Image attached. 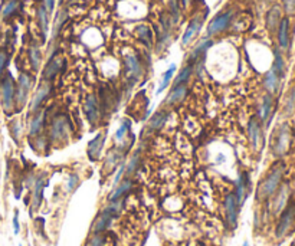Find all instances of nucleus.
Segmentation results:
<instances>
[{
	"label": "nucleus",
	"mask_w": 295,
	"mask_h": 246,
	"mask_svg": "<svg viewBox=\"0 0 295 246\" xmlns=\"http://www.w3.org/2000/svg\"><path fill=\"white\" fill-rule=\"evenodd\" d=\"M284 173H285L284 163H276L268 172V174L259 181V184L256 187V199L259 201L268 200V199H271V197L275 195V192L281 186Z\"/></svg>",
	"instance_id": "f257e3e1"
},
{
	"label": "nucleus",
	"mask_w": 295,
	"mask_h": 246,
	"mask_svg": "<svg viewBox=\"0 0 295 246\" xmlns=\"http://www.w3.org/2000/svg\"><path fill=\"white\" fill-rule=\"evenodd\" d=\"M72 134V124L65 114H58L53 117L48 130L49 143L55 146H64L69 141Z\"/></svg>",
	"instance_id": "f03ea898"
},
{
	"label": "nucleus",
	"mask_w": 295,
	"mask_h": 246,
	"mask_svg": "<svg viewBox=\"0 0 295 246\" xmlns=\"http://www.w3.org/2000/svg\"><path fill=\"white\" fill-rule=\"evenodd\" d=\"M293 143V133L288 124H282L278 127V130L272 134V141H271V150L275 157H282L284 154L288 153Z\"/></svg>",
	"instance_id": "7ed1b4c3"
},
{
	"label": "nucleus",
	"mask_w": 295,
	"mask_h": 246,
	"mask_svg": "<svg viewBox=\"0 0 295 246\" xmlns=\"http://www.w3.org/2000/svg\"><path fill=\"white\" fill-rule=\"evenodd\" d=\"M15 95H16V85H15L13 76L10 74H6L0 81V104L6 114L16 111Z\"/></svg>",
	"instance_id": "20e7f679"
},
{
	"label": "nucleus",
	"mask_w": 295,
	"mask_h": 246,
	"mask_svg": "<svg viewBox=\"0 0 295 246\" xmlns=\"http://www.w3.org/2000/svg\"><path fill=\"white\" fill-rule=\"evenodd\" d=\"M295 226V203L287 204V207L281 212L279 222L276 224L275 233L276 238H284L287 236Z\"/></svg>",
	"instance_id": "39448f33"
},
{
	"label": "nucleus",
	"mask_w": 295,
	"mask_h": 246,
	"mask_svg": "<svg viewBox=\"0 0 295 246\" xmlns=\"http://www.w3.org/2000/svg\"><path fill=\"white\" fill-rule=\"evenodd\" d=\"M30 89H32V78L30 75L22 74L19 75V79H18V85H16V95H15V102H16V111L22 110L27 102L29 98V94H30Z\"/></svg>",
	"instance_id": "423d86ee"
},
{
	"label": "nucleus",
	"mask_w": 295,
	"mask_h": 246,
	"mask_svg": "<svg viewBox=\"0 0 295 246\" xmlns=\"http://www.w3.org/2000/svg\"><path fill=\"white\" fill-rule=\"evenodd\" d=\"M225 218H226V224L229 229H236L238 226V219H239V212L241 206L236 201V197L233 193H227L225 197Z\"/></svg>",
	"instance_id": "0eeeda50"
},
{
	"label": "nucleus",
	"mask_w": 295,
	"mask_h": 246,
	"mask_svg": "<svg viewBox=\"0 0 295 246\" xmlns=\"http://www.w3.org/2000/svg\"><path fill=\"white\" fill-rule=\"evenodd\" d=\"M84 112H85V117L88 120V123L91 125H97L102 118V107H101V102L97 98V95L91 94L88 95L85 102H84Z\"/></svg>",
	"instance_id": "6e6552de"
},
{
	"label": "nucleus",
	"mask_w": 295,
	"mask_h": 246,
	"mask_svg": "<svg viewBox=\"0 0 295 246\" xmlns=\"http://www.w3.org/2000/svg\"><path fill=\"white\" fill-rule=\"evenodd\" d=\"M291 195V190H290V186L285 183V184H281L279 189L275 192V195L272 196V203H271V210L273 215H278L279 212H282L287 204H288V199Z\"/></svg>",
	"instance_id": "1a4fd4ad"
},
{
	"label": "nucleus",
	"mask_w": 295,
	"mask_h": 246,
	"mask_svg": "<svg viewBox=\"0 0 295 246\" xmlns=\"http://www.w3.org/2000/svg\"><path fill=\"white\" fill-rule=\"evenodd\" d=\"M250 183H252V180H250L249 174L246 172L241 173V174L238 176V179H236L233 195L236 197V201H238V204H239L241 207H242L244 201H245L246 197L249 195V192H250Z\"/></svg>",
	"instance_id": "9d476101"
},
{
	"label": "nucleus",
	"mask_w": 295,
	"mask_h": 246,
	"mask_svg": "<svg viewBox=\"0 0 295 246\" xmlns=\"http://www.w3.org/2000/svg\"><path fill=\"white\" fill-rule=\"evenodd\" d=\"M105 138H107V131H99L98 134L88 143L87 146V156L91 161L97 163L101 158L102 150L105 146Z\"/></svg>",
	"instance_id": "9b49d317"
},
{
	"label": "nucleus",
	"mask_w": 295,
	"mask_h": 246,
	"mask_svg": "<svg viewBox=\"0 0 295 246\" xmlns=\"http://www.w3.org/2000/svg\"><path fill=\"white\" fill-rule=\"evenodd\" d=\"M248 137H249V143L255 151H259V148L264 143L262 138V127L261 121L258 120V117H252L248 123Z\"/></svg>",
	"instance_id": "f8f14e48"
},
{
	"label": "nucleus",
	"mask_w": 295,
	"mask_h": 246,
	"mask_svg": "<svg viewBox=\"0 0 295 246\" xmlns=\"http://www.w3.org/2000/svg\"><path fill=\"white\" fill-rule=\"evenodd\" d=\"M49 91L50 85L48 82L42 84V85L36 89V92L33 94L32 101H30V107H29V112H30V114H36L39 110H42V105H44L45 99L48 98Z\"/></svg>",
	"instance_id": "ddd939ff"
},
{
	"label": "nucleus",
	"mask_w": 295,
	"mask_h": 246,
	"mask_svg": "<svg viewBox=\"0 0 295 246\" xmlns=\"http://www.w3.org/2000/svg\"><path fill=\"white\" fill-rule=\"evenodd\" d=\"M230 21H232V12H230V10L222 13V15H219L218 18H215V19L209 23V26H207V33H209L210 36L221 33V32H223V30L229 26Z\"/></svg>",
	"instance_id": "4468645a"
},
{
	"label": "nucleus",
	"mask_w": 295,
	"mask_h": 246,
	"mask_svg": "<svg viewBox=\"0 0 295 246\" xmlns=\"http://www.w3.org/2000/svg\"><path fill=\"white\" fill-rule=\"evenodd\" d=\"M121 161H123V151H120L118 148H113L104 158L102 170L105 172V174H110L121 164Z\"/></svg>",
	"instance_id": "2eb2a0df"
},
{
	"label": "nucleus",
	"mask_w": 295,
	"mask_h": 246,
	"mask_svg": "<svg viewBox=\"0 0 295 246\" xmlns=\"http://www.w3.org/2000/svg\"><path fill=\"white\" fill-rule=\"evenodd\" d=\"M114 218H115V216H114L107 207H104V210L97 216V219H95L94 224H92V232H94V235H98V233L105 232V230L113 224Z\"/></svg>",
	"instance_id": "dca6fc26"
},
{
	"label": "nucleus",
	"mask_w": 295,
	"mask_h": 246,
	"mask_svg": "<svg viewBox=\"0 0 295 246\" xmlns=\"http://www.w3.org/2000/svg\"><path fill=\"white\" fill-rule=\"evenodd\" d=\"M46 187V180L44 176L36 177L33 186H32V206L33 209H39L44 201V190Z\"/></svg>",
	"instance_id": "f3484780"
},
{
	"label": "nucleus",
	"mask_w": 295,
	"mask_h": 246,
	"mask_svg": "<svg viewBox=\"0 0 295 246\" xmlns=\"http://www.w3.org/2000/svg\"><path fill=\"white\" fill-rule=\"evenodd\" d=\"M45 121H46V112L39 110L36 114H33L30 123H29V135L32 138L38 137L42 131H44V127H45Z\"/></svg>",
	"instance_id": "a211bd4d"
},
{
	"label": "nucleus",
	"mask_w": 295,
	"mask_h": 246,
	"mask_svg": "<svg viewBox=\"0 0 295 246\" xmlns=\"http://www.w3.org/2000/svg\"><path fill=\"white\" fill-rule=\"evenodd\" d=\"M124 67H125V72H127V76L134 82L137 81L140 76H141V65H140V61L136 58V56H125L124 59Z\"/></svg>",
	"instance_id": "6ab92c4d"
},
{
	"label": "nucleus",
	"mask_w": 295,
	"mask_h": 246,
	"mask_svg": "<svg viewBox=\"0 0 295 246\" xmlns=\"http://www.w3.org/2000/svg\"><path fill=\"white\" fill-rule=\"evenodd\" d=\"M131 189H133V180H131L130 177H125L117 186H114V190L110 193L108 200H110V201L121 200V199H124V196H127V195L130 193Z\"/></svg>",
	"instance_id": "aec40b11"
},
{
	"label": "nucleus",
	"mask_w": 295,
	"mask_h": 246,
	"mask_svg": "<svg viewBox=\"0 0 295 246\" xmlns=\"http://www.w3.org/2000/svg\"><path fill=\"white\" fill-rule=\"evenodd\" d=\"M167 120H169V112L167 111L161 110V111L156 112L148 121L147 131L148 133H156V131L161 130L164 127V124L167 123Z\"/></svg>",
	"instance_id": "412c9836"
},
{
	"label": "nucleus",
	"mask_w": 295,
	"mask_h": 246,
	"mask_svg": "<svg viewBox=\"0 0 295 246\" xmlns=\"http://www.w3.org/2000/svg\"><path fill=\"white\" fill-rule=\"evenodd\" d=\"M186 95H187V88H186V85L173 87V89L170 91V94L167 95L164 104H166L167 107H173V105L182 104V101L186 98Z\"/></svg>",
	"instance_id": "4be33fe9"
},
{
	"label": "nucleus",
	"mask_w": 295,
	"mask_h": 246,
	"mask_svg": "<svg viewBox=\"0 0 295 246\" xmlns=\"http://www.w3.org/2000/svg\"><path fill=\"white\" fill-rule=\"evenodd\" d=\"M200 27H202V16L193 18V21L189 23L186 32H184V35H183V38H182V44H183V45H187V44L196 36L197 33H199Z\"/></svg>",
	"instance_id": "5701e85b"
},
{
	"label": "nucleus",
	"mask_w": 295,
	"mask_h": 246,
	"mask_svg": "<svg viewBox=\"0 0 295 246\" xmlns=\"http://www.w3.org/2000/svg\"><path fill=\"white\" fill-rule=\"evenodd\" d=\"M62 58H59V56H55V58H52L49 62H48V65H46V68H45V71H44V78L46 79V82H49L50 79H53L56 74L61 71V68H62Z\"/></svg>",
	"instance_id": "b1692460"
},
{
	"label": "nucleus",
	"mask_w": 295,
	"mask_h": 246,
	"mask_svg": "<svg viewBox=\"0 0 295 246\" xmlns=\"http://www.w3.org/2000/svg\"><path fill=\"white\" fill-rule=\"evenodd\" d=\"M272 110H273V99L271 97L270 94L265 95L262 99V104H261V108H259V114H258V120L259 121H268L272 114Z\"/></svg>",
	"instance_id": "393cba45"
},
{
	"label": "nucleus",
	"mask_w": 295,
	"mask_h": 246,
	"mask_svg": "<svg viewBox=\"0 0 295 246\" xmlns=\"http://www.w3.org/2000/svg\"><path fill=\"white\" fill-rule=\"evenodd\" d=\"M288 30H290V21L287 18L281 19L279 26H278V41H279L281 48H288V42H290Z\"/></svg>",
	"instance_id": "a878e982"
},
{
	"label": "nucleus",
	"mask_w": 295,
	"mask_h": 246,
	"mask_svg": "<svg viewBox=\"0 0 295 246\" xmlns=\"http://www.w3.org/2000/svg\"><path fill=\"white\" fill-rule=\"evenodd\" d=\"M279 22H281V9L279 6H273L267 15V27L270 30H273L279 26Z\"/></svg>",
	"instance_id": "bb28decb"
},
{
	"label": "nucleus",
	"mask_w": 295,
	"mask_h": 246,
	"mask_svg": "<svg viewBox=\"0 0 295 246\" xmlns=\"http://www.w3.org/2000/svg\"><path fill=\"white\" fill-rule=\"evenodd\" d=\"M264 85H265V88L270 91L271 94L276 92L278 85H279V76L276 75V72L273 69H271L270 72L267 74L265 79H264Z\"/></svg>",
	"instance_id": "cd10ccee"
},
{
	"label": "nucleus",
	"mask_w": 295,
	"mask_h": 246,
	"mask_svg": "<svg viewBox=\"0 0 295 246\" xmlns=\"http://www.w3.org/2000/svg\"><path fill=\"white\" fill-rule=\"evenodd\" d=\"M9 130H10V134L13 137V140L16 143H19L21 137H22V133H23V124L19 118H13L10 123H9Z\"/></svg>",
	"instance_id": "c85d7f7f"
},
{
	"label": "nucleus",
	"mask_w": 295,
	"mask_h": 246,
	"mask_svg": "<svg viewBox=\"0 0 295 246\" xmlns=\"http://www.w3.org/2000/svg\"><path fill=\"white\" fill-rule=\"evenodd\" d=\"M18 7H19V1H18V0H9V1H6V3L3 4L1 12H0V16H1L3 19H7V18H10V16L18 10Z\"/></svg>",
	"instance_id": "c756f323"
},
{
	"label": "nucleus",
	"mask_w": 295,
	"mask_h": 246,
	"mask_svg": "<svg viewBox=\"0 0 295 246\" xmlns=\"http://www.w3.org/2000/svg\"><path fill=\"white\" fill-rule=\"evenodd\" d=\"M212 46V41H209V39H206V41H202L199 45H197L195 50H193V53H192V62H195L197 61L199 58H203L204 56V52L209 49Z\"/></svg>",
	"instance_id": "7c9ffc66"
},
{
	"label": "nucleus",
	"mask_w": 295,
	"mask_h": 246,
	"mask_svg": "<svg viewBox=\"0 0 295 246\" xmlns=\"http://www.w3.org/2000/svg\"><path fill=\"white\" fill-rule=\"evenodd\" d=\"M176 72V65H172L164 74H163V78H161V82H160V85H159V88H157V94H161L169 85H170V81H172L173 75Z\"/></svg>",
	"instance_id": "2f4dec72"
},
{
	"label": "nucleus",
	"mask_w": 295,
	"mask_h": 246,
	"mask_svg": "<svg viewBox=\"0 0 295 246\" xmlns=\"http://www.w3.org/2000/svg\"><path fill=\"white\" fill-rule=\"evenodd\" d=\"M130 131H131V123H130L128 120H125V121H123V124L118 127V130L115 131V140H117L118 143H123L124 140H127Z\"/></svg>",
	"instance_id": "473e14b6"
},
{
	"label": "nucleus",
	"mask_w": 295,
	"mask_h": 246,
	"mask_svg": "<svg viewBox=\"0 0 295 246\" xmlns=\"http://www.w3.org/2000/svg\"><path fill=\"white\" fill-rule=\"evenodd\" d=\"M192 72H193V67L190 65V67H186L180 75L176 78V81H174V85L173 87H179V85H184L187 81H189V78L192 76Z\"/></svg>",
	"instance_id": "72a5a7b5"
},
{
	"label": "nucleus",
	"mask_w": 295,
	"mask_h": 246,
	"mask_svg": "<svg viewBox=\"0 0 295 246\" xmlns=\"http://www.w3.org/2000/svg\"><path fill=\"white\" fill-rule=\"evenodd\" d=\"M137 33H138V38L148 45V46H151V42H153V35H151V30L148 29L147 26L141 25L137 27Z\"/></svg>",
	"instance_id": "f704fd0d"
},
{
	"label": "nucleus",
	"mask_w": 295,
	"mask_h": 246,
	"mask_svg": "<svg viewBox=\"0 0 295 246\" xmlns=\"http://www.w3.org/2000/svg\"><path fill=\"white\" fill-rule=\"evenodd\" d=\"M138 163H140V151L134 153V154H133V157H131V158L127 161L125 174H127V176H130V174H133V173L136 172V169H137Z\"/></svg>",
	"instance_id": "c9c22d12"
},
{
	"label": "nucleus",
	"mask_w": 295,
	"mask_h": 246,
	"mask_svg": "<svg viewBox=\"0 0 295 246\" xmlns=\"http://www.w3.org/2000/svg\"><path fill=\"white\" fill-rule=\"evenodd\" d=\"M38 16H39L41 29H42L44 35H46V32H48V13H46V9H45V7H39Z\"/></svg>",
	"instance_id": "e433bc0d"
},
{
	"label": "nucleus",
	"mask_w": 295,
	"mask_h": 246,
	"mask_svg": "<svg viewBox=\"0 0 295 246\" xmlns=\"http://www.w3.org/2000/svg\"><path fill=\"white\" fill-rule=\"evenodd\" d=\"M29 53H30V62H32V67H33V69L36 71V69L39 68V64H41V53H39V50H38V48H36L35 45L30 48Z\"/></svg>",
	"instance_id": "4c0bfd02"
},
{
	"label": "nucleus",
	"mask_w": 295,
	"mask_h": 246,
	"mask_svg": "<svg viewBox=\"0 0 295 246\" xmlns=\"http://www.w3.org/2000/svg\"><path fill=\"white\" fill-rule=\"evenodd\" d=\"M272 69L276 72V75H278L279 78L284 75V62H282V56H281L278 52H275V62H273Z\"/></svg>",
	"instance_id": "58836bf2"
},
{
	"label": "nucleus",
	"mask_w": 295,
	"mask_h": 246,
	"mask_svg": "<svg viewBox=\"0 0 295 246\" xmlns=\"http://www.w3.org/2000/svg\"><path fill=\"white\" fill-rule=\"evenodd\" d=\"M78 184H79V176L76 173H71L69 177H68V181H67V190L69 193L74 192L75 189L78 187Z\"/></svg>",
	"instance_id": "ea45409f"
},
{
	"label": "nucleus",
	"mask_w": 295,
	"mask_h": 246,
	"mask_svg": "<svg viewBox=\"0 0 295 246\" xmlns=\"http://www.w3.org/2000/svg\"><path fill=\"white\" fill-rule=\"evenodd\" d=\"M9 53L4 49H0V76L4 74L6 68H7V64H9Z\"/></svg>",
	"instance_id": "a19ab883"
},
{
	"label": "nucleus",
	"mask_w": 295,
	"mask_h": 246,
	"mask_svg": "<svg viewBox=\"0 0 295 246\" xmlns=\"http://www.w3.org/2000/svg\"><path fill=\"white\" fill-rule=\"evenodd\" d=\"M295 110V89L291 92L290 98L287 101V105H285V114L287 115H291Z\"/></svg>",
	"instance_id": "79ce46f5"
},
{
	"label": "nucleus",
	"mask_w": 295,
	"mask_h": 246,
	"mask_svg": "<svg viewBox=\"0 0 295 246\" xmlns=\"http://www.w3.org/2000/svg\"><path fill=\"white\" fill-rule=\"evenodd\" d=\"M104 242H105L104 236H102L101 233H98V235H94V236L88 241L87 246H104Z\"/></svg>",
	"instance_id": "37998d69"
},
{
	"label": "nucleus",
	"mask_w": 295,
	"mask_h": 246,
	"mask_svg": "<svg viewBox=\"0 0 295 246\" xmlns=\"http://www.w3.org/2000/svg\"><path fill=\"white\" fill-rule=\"evenodd\" d=\"M12 223H13V232H15V235H19V232H21V222H19V212L18 210H15Z\"/></svg>",
	"instance_id": "c03bdc74"
},
{
	"label": "nucleus",
	"mask_w": 295,
	"mask_h": 246,
	"mask_svg": "<svg viewBox=\"0 0 295 246\" xmlns=\"http://www.w3.org/2000/svg\"><path fill=\"white\" fill-rule=\"evenodd\" d=\"M284 1V6H285V10L288 13H294L295 12V0H282Z\"/></svg>",
	"instance_id": "a18cd8bd"
},
{
	"label": "nucleus",
	"mask_w": 295,
	"mask_h": 246,
	"mask_svg": "<svg viewBox=\"0 0 295 246\" xmlns=\"http://www.w3.org/2000/svg\"><path fill=\"white\" fill-rule=\"evenodd\" d=\"M44 3H45V9H46L48 12H52V10H53L55 0H44Z\"/></svg>",
	"instance_id": "49530a36"
},
{
	"label": "nucleus",
	"mask_w": 295,
	"mask_h": 246,
	"mask_svg": "<svg viewBox=\"0 0 295 246\" xmlns=\"http://www.w3.org/2000/svg\"><path fill=\"white\" fill-rule=\"evenodd\" d=\"M223 161H225V156H223V154H219V156H218V163H223Z\"/></svg>",
	"instance_id": "de8ad7c7"
},
{
	"label": "nucleus",
	"mask_w": 295,
	"mask_h": 246,
	"mask_svg": "<svg viewBox=\"0 0 295 246\" xmlns=\"http://www.w3.org/2000/svg\"><path fill=\"white\" fill-rule=\"evenodd\" d=\"M183 1V6H187L189 4V0H182Z\"/></svg>",
	"instance_id": "09e8293b"
},
{
	"label": "nucleus",
	"mask_w": 295,
	"mask_h": 246,
	"mask_svg": "<svg viewBox=\"0 0 295 246\" xmlns=\"http://www.w3.org/2000/svg\"><path fill=\"white\" fill-rule=\"evenodd\" d=\"M242 246H250V245H249L248 242H244V244H242Z\"/></svg>",
	"instance_id": "8fccbe9b"
},
{
	"label": "nucleus",
	"mask_w": 295,
	"mask_h": 246,
	"mask_svg": "<svg viewBox=\"0 0 295 246\" xmlns=\"http://www.w3.org/2000/svg\"><path fill=\"white\" fill-rule=\"evenodd\" d=\"M19 246H23V245H19Z\"/></svg>",
	"instance_id": "3c124183"
},
{
	"label": "nucleus",
	"mask_w": 295,
	"mask_h": 246,
	"mask_svg": "<svg viewBox=\"0 0 295 246\" xmlns=\"http://www.w3.org/2000/svg\"><path fill=\"white\" fill-rule=\"evenodd\" d=\"M291 246H295V245H291Z\"/></svg>",
	"instance_id": "603ef678"
}]
</instances>
